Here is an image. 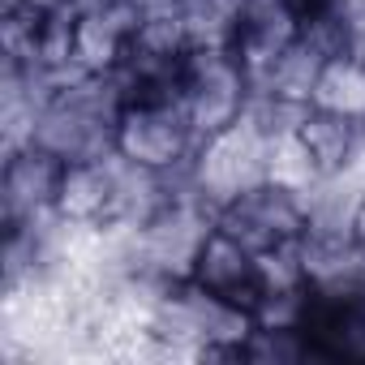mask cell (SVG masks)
<instances>
[{"mask_svg":"<svg viewBox=\"0 0 365 365\" xmlns=\"http://www.w3.org/2000/svg\"><path fill=\"white\" fill-rule=\"evenodd\" d=\"M198 129L180 103V95H146V99H125L120 120H116V155L159 172L185 180L194 150H198Z\"/></svg>","mask_w":365,"mask_h":365,"instance_id":"1","label":"cell"},{"mask_svg":"<svg viewBox=\"0 0 365 365\" xmlns=\"http://www.w3.org/2000/svg\"><path fill=\"white\" fill-rule=\"evenodd\" d=\"M267 159H271V129L250 108L237 125H228V129H220V133L198 142L185 180L211 211H220L237 194L262 185L267 180Z\"/></svg>","mask_w":365,"mask_h":365,"instance_id":"2","label":"cell"},{"mask_svg":"<svg viewBox=\"0 0 365 365\" xmlns=\"http://www.w3.org/2000/svg\"><path fill=\"white\" fill-rule=\"evenodd\" d=\"M180 103H185L198 138H211L254 108L250 69L232 48H194L185 73H180Z\"/></svg>","mask_w":365,"mask_h":365,"instance_id":"3","label":"cell"},{"mask_svg":"<svg viewBox=\"0 0 365 365\" xmlns=\"http://www.w3.org/2000/svg\"><path fill=\"white\" fill-rule=\"evenodd\" d=\"M215 224L237 237L245 250L262 254H279L305 241L309 232V202L297 190H284L275 180H262V185L237 194L232 202H224L215 211Z\"/></svg>","mask_w":365,"mask_h":365,"instance_id":"4","label":"cell"},{"mask_svg":"<svg viewBox=\"0 0 365 365\" xmlns=\"http://www.w3.org/2000/svg\"><path fill=\"white\" fill-rule=\"evenodd\" d=\"M61 176H65V159L39 142L5 150V168H0L5 224H48L56 215Z\"/></svg>","mask_w":365,"mask_h":365,"instance_id":"5","label":"cell"},{"mask_svg":"<svg viewBox=\"0 0 365 365\" xmlns=\"http://www.w3.org/2000/svg\"><path fill=\"white\" fill-rule=\"evenodd\" d=\"M190 284H198L202 292L237 305V309H250L258 318V305L267 297V279H262V258L254 250H245L237 237H228L220 224L207 232L198 258H194V271H190Z\"/></svg>","mask_w":365,"mask_h":365,"instance_id":"6","label":"cell"},{"mask_svg":"<svg viewBox=\"0 0 365 365\" xmlns=\"http://www.w3.org/2000/svg\"><path fill=\"white\" fill-rule=\"evenodd\" d=\"M133 31H138V14L129 5H120V0H108L99 9L78 14V22H73V65L82 73H95V78L120 73L125 61H129V48H133Z\"/></svg>","mask_w":365,"mask_h":365,"instance_id":"7","label":"cell"},{"mask_svg":"<svg viewBox=\"0 0 365 365\" xmlns=\"http://www.w3.org/2000/svg\"><path fill=\"white\" fill-rule=\"evenodd\" d=\"M56 220L73 228H112L116 224V155L65 163Z\"/></svg>","mask_w":365,"mask_h":365,"instance_id":"8","label":"cell"},{"mask_svg":"<svg viewBox=\"0 0 365 365\" xmlns=\"http://www.w3.org/2000/svg\"><path fill=\"white\" fill-rule=\"evenodd\" d=\"M309 108H322V112L365 125V56H356V52L327 56L318 69V82H314Z\"/></svg>","mask_w":365,"mask_h":365,"instance_id":"9","label":"cell"},{"mask_svg":"<svg viewBox=\"0 0 365 365\" xmlns=\"http://www.w3.org/2000/svg\"><path fill=\"white\" fill-rule=\"evenodd\" d=\"M352 237H356V245L365 250V190H361V198H356V211H352Z\"/></svg>","mask_w":365,"mask_h":365,"instance_id":"10","label":"cell"}]
</instances>
